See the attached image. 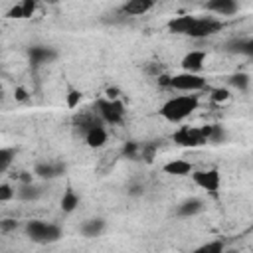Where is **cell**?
Returning a JSON list of instances; mask_svg holds the SVG:
<instances>
[{"mask_svg":"<svg viewBox=\"0 0 253 253\" xmlns=\"http://www.w3.org/2000/svg\"><path fill=\"white\" fill-rule=\"evenodd\" d=\"M192 22H194V16H190V14H186V16H176V18H172V20L168 22V30H170L172 34L186 36L188 30H190V26H192Z\"/></svg>","mask_w":253,"mask_h":253,"instance_id":"20","label":"cell"},{"mask_svg":"<svg viewBox=\"0 0 253 253\" xmlns=\"http://www.w3.org/2000/svg\"><path fill=\"white\" fill-rule=\"evenodd\" d=\"M28 57H30V63L34 67H40L43 63H51L57 59V49L55 47H49V45H32L28 49Z\"/></svg>","mask_w":253,"mask_h":253,"instance_id":"8","label":"cell"},{"mask_svg":"<svg viewBox=\"0 0 253 253\" xmlns=\"http://www.w3.org/2000/svg\"><path fill=\"white\" fill-rule=\"evenodd\" d=\"M192 180L196 186H200L202 190L210 192V194H217L219 184H221V176L217 168H208V170H192Z\"/></svg>","mask_w":253,"mask_h":253,"instance_id":"7","label":"cell"},{"mask_svg":"<svg viewBox=\"0 0 253 253\" xmlns=\"http://www.w3.org/2000/svg\"><path fill=\"white\" fill-rule=\"evenodd\" d=\"M206 10L217 16H233L239 10V2L237 0H208Z\"/></svg>","mask_w":253,"mask_h":253,"instance_id":"11","label":"cell"},{"mask_svg":"<svg viewBox=\"0 0 253 253\" xmlns=\"http://www.w3.org/2000/svg\"><path fill=\"white\" fill-rule=\"evenodd\" d=\"M16 97H18L20 101H24V99H26V91H24V89H18V91H16Z\"/></svg>","mask_w":253,"mask_h":253,"instance_id":"31","label":"cell"},{"mask_svg":"<svg viewBox=\"0 0 253 253\" xmlns=\"http://www.w3.org/2000/svg\"><path fill=\"white\" fill-rule=\"evenodd\" d=\"M83 138H85L87 146H91V148H101V146L107 142V130L103 128L101 123H97V125L89 126V128L83 132Z\"/></svg>","mask_w":253,"mask_h":253,"instance_id":"12","label":"cell"},{"mask_svg":"<svg viewBox=\"0 0 253 253\" xmlns=\"http://www.w3.org/2000/svg\"><path fill=\"white\" fill-rule=\"evenodd\" d=\"M18 227V223L14 221V219H4V221H0V229L2 231H12V229H16Z\"/></svg>","mask_w":253,"mask_h":253,"instance_id":"30","label":"cell"},{"mask_svg":"<svg viewBox=\"0 0 253 253\" xmlns=\"http://www.w3.org/2000/svg\"><path fill=\"white\" fill-rule=\"evenodd\" d=\"M65 172V164L57 160H42L34 166V174L42 180H53Z\"/></svg>","mask_w":253,"mask_h":253,"instance_id":"9","label":"cell"},{"mask_svg":"<svg viewBox=\"0 0 253 253\" xmlns=\"http://www.w3.org/2000/svg\"><path fill=\"white\" fill-rule=\"evenodd\" d=\"M211 99L217 101V103H219V101H227V99H229V91H227V89H213V91H211Z\"/></svg>","mask_w":253,"mask_h":253,"instance_id":"28","label":"cell"},{"mask_svg":"<svg viewBox=\"0 0 253 253\" xmlns=\"http://www.w3.org/2000/svg\"><path fill=\"white\" fill-rule=\"evenodd\" d=\"M225 51L239 55H253V40L251 38H233L225 43Z\"/></svg>","mask_w":253,"mask_h":253,"instance_id":"14","label":"cell"},{"mask_svg":"<svg viewBox=\"0 0 253 253\" xmlns=\"http://www.w3.org/2000/svg\"><path fill=\"white\" fill-rule=\"evenodd\" d=\"M208 134H210V125L206 126H180L174 134H172V140L180 146H200V144H206L208 142Z\"/></svg>","mask_w":253,"mask_h":253,"instance_id":"4","label":"cell"},{"mask_svg":"<svg viewBox=\"0 0 253 253\" xmlns=\"http://www.w3.org/2000/svg\"><path fill=\"white\" fill-rule=\"evenodd\" d=\"M227 83H229L231 87H235L237 91L245 93V91H249L251 79H249V75H247V73H233V75L227 79Z\"/></svg>","mask_w":253,"mask_h":253,"instance_id":"23","label":"cell"},{"mask_svg":"<svg viewBox=\"0 0 253 253\" xmlns=\"http://www.w3.org/2000/svg\"><path fill=\"white\" fill-rule=\"evenodd\" d=\"M16 196V190L10 184H0V202H10Z\"/></svg>","mask_w":253,"mask_h":253,"instance_id":"27","label":"cell"},{"mask_svg":"<svg viewBox=\"0 0 253 253\" xmlns=\"http://www.w3.org/2000/svg\"><path fill=\"white\" fill-rule=\"evenodd\" d=\"M65 101H67V107L69 109H75L81 103V91L75 89V87H69L67 89V95H65Z\"/></svg>","mask_w":253,"mask_h":253,"instance_id":"26","label":"cell"},{"mask_svg":"<svg viewBox=\"0 0 253 253\" xmlns=\"http://www.w3.org/2000/svg\"><path fill=\"white\" fill-rule=\"evenodd\" d=\"M200 105V99L198 95L194 93H188V95H176V97H170L158 111V115L168 121V123H182L186 117H190Z\"/></svg>","mask_w":253,"mask_h":253,"instance_id":"1","label":"cell"},{"mask_svg":"<svg viewBox=\"0 0 253 253\" xmlns=\"http://www.w3.org/2000/svg\"><path fill=\"white\" fill-rule=\"evenodd\" d=\"M14 158H16V148H12V146H0V176L12 166Z\"/></svg>","mask_w":253,"mask_h":253,"instance_id":"22","label":"cell"},{"mask_svg":"<svg viewBox=\"0 0 253 253\" xmlns=\"http://www.w3.org/2000/svg\"><path fill=\"white\" fill-rule=\"evenodd\" d=\"M107 223L103 217H91V219H85L81 223V235L85 237H99L103 231H105Z\"/></svg>","mask_w":253,"mask_h":253,"instance_id":"18","label":"cell"},{"mask_svg":"<svg viewBox=\"0 0 253 253\" xmlns=\"http://www.w3.org/2000/svg\"><path fill=\"white\" fill-rule=\"evenodd\" d=\"M168 87L176 89V91H182V93H198V91L206 89V77H202L200 73L182 71V73L170 77Z\"/></svg>","mask_w":253,"mask_h":253,"instance_id":"5","label":"cell"},{"mask_svg":"<svg viewBox=\"0 0 253 253\" xmlns=\"http://www.w3.org/2000/svg\"><path fill=\"white\" fill-rule=\"evenodd\" d=\"M223 138H225V132H223V128H221L219 125H210L208 142H213V144H217V142H223Z\"/></svg>","mask_w":253,"mask_h":253,"instance_id":"25","label":"cell"},{"mask_svg":"<svg viewBox=\"0 0 253 253\" xmlns=\"http://www.w3.org/2000/svg\"><path fill=\"white\" fill-rule=\"evenodd\" d=\"M162 170H164L166 174H170V176H190L192 170H194V166H192V162H188V160L174 158V160L166 162V164L162 166Z\"/></svg>","mask_w":253,"mask_h":253,"instance_id":"15","label":"cell"},{"mask_svg":"<svg viewBox=\"0 0 253 253\" xmlns=\"http://www.w3.org/2000/svg\"><path fill=\"white\" fill-rule=\"evenodd\" d=\"M38 8V0H20L16 6L8 10V18H30Z\"/></svg>","mask_w":253,"mask_h":253,"instance_id":"17","label":"cell"},{"mask_svg":"<svg viewBox=\"0 0 253 253\" xmlns=\"http://www.w3.org/2000/svg\"><path fill=\"white\" fill-rule=\"evenodd\" d=\"M0 89H2V87H0Z\"/></svg>","mask_w":253,"mask_h":253,"instance_id":"32","label":"cell"},{"mask_svg":"<svg viewBox=\"0 0 253 253\" xmlns=\"http://www.w3.org/2000/svg\"><path fill=\"white\" fill-rule=\"evenodd\" d=\"M202 210H204V202L200 198H188L176 208V215L178 217H192V215L200 213Z\"/></svg>","mask_w":253,"mask_h":253,"instance_id":"16","label":"cell"},{"mask_svg":"<svg viewBox=\"0 0 253 253\" xmlns=\"http://www.w3.org/2000/svg\"><path fill=\"white\" fill-rule=\"evenodd\" d=\"M152 6H154V0H126L121 6V12L128 14V16H142V14L150 12Z\"/></svg>","mask_w":253,"mask_h":253,"instance_id":"13","label":"cell"},{"mask_svg":"<svg viewBox=\"0 0 253 253\" xmlns=\"http://www.w3.org/2000/svg\"><path fill=\"white\" fill-rule=\"evenodd\" d=\"M26 235L36 243H55L61 237V229L55 223L32 219L26 223Z\"/></svg>","mask_w":253,"mask_h":253,"instance_id":"2","label":"cell"},{"mask_svg":"<svg viewBox=\"0 0 253 253\" xmlns=\"http://www.w3.org/2000/svg\"><path fill=\"white\" fill-rule=\"evenodd\" d=\"M123 152H125L126 156L134 158V156H136V152H138V144H134V142H126V144H125V148H123Z\"/></svg>","mask_w":253,"mask_h":253,"instance_id":"29","label":"cell"},{"mask_svg":"<svg viewBox=\"0 0 253 253\" xmlns=\"http://www.w3.org/2000/svg\"><path fill=\"white\" fill-rule=\"evenodd\" d=\"M223 249H225L223 241H221V239H215V241H210V243L200 245L196 251H198V253H221Z\"/></svg>","mask_w":253,"mask_h":253,"instance_id":"24","label":"cell"},{"mask_svg":"<svg viewBox=\"0 0 253 253\" xmlns=\"http://www.w3.org/2000/svg\"><path fill=\"white\" fill-rule=\"evenodd\" d=\"M95 109H97V115L103 123L107 125H121L125 121V105L119 101V99H109V97H103L95 103Z\"/></svg>","mask_w":253,"mask_h":253,"instance_id":"3","label":"cell"},{"mask_svg":"<svg viewBox=\"0 0 253 253\" xmlns=\"http://www.w3.org/2000/svg\"><path fill=\"white\" fill-rule=\"evenodd\" d=\"M59 206H61V210H63L65 213H71V211H73V210L79 206V196L75 194V190L67 188V190L63 192V196H61Z\"/></svg>","mask_w":253,"mask_h":253,"instance_id":"21","label":"cell"},{"mask_svg":"<svg viewBox=\"0 0 253 253\" xmlns=\"http://www.w3.org/2000/svg\"><path fill=\"white\" fill-rule=\"evenodd\" d=\"M204 63H206V51H202V49L188 51L182 57V61H180L182 71H190V73H200L202 67H204Z\"/></svg>","mask_w":253,"mask_h":253,"instance_id":"10","label":"cell"},{"mask_svg":"<svg viewBox=\"0 0 253 253\" xmlns=\"http://www.w3.org/2000/svg\"><path fill=\"white\" fill-rule=\"evenodd\" d=\"M221 30V22L211 18V16H194V22L188 30L186 36L194 38V40H202V38H208V36H213L215 32Z\"/></svg>","mask_w":253,"mask_h":253,"instance_id":"6","label":"cell"},{"mask_svg":"<svg viewBox=\"0 0 253 253\" xmlns=\"http://www.w3.org/2000/svg\"><path fill=\"white\" fill-rule=\"evenodd\" d=\"M42 194H43V190H42L40 186L32 184V182H24V184L16 190V196H18L22 202H36V200L42 198Z\"/></svg>","mask_w":253,"mask_h":253,"instance_id":"19","label":"cell"}]
</instances>
